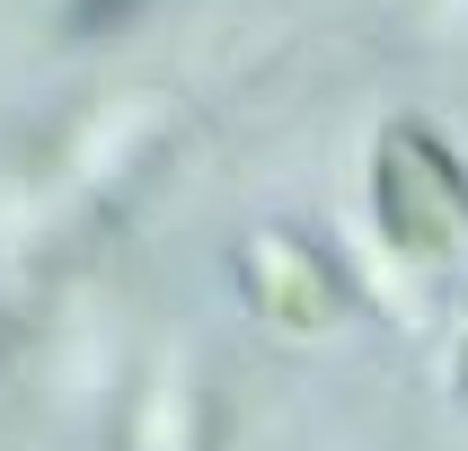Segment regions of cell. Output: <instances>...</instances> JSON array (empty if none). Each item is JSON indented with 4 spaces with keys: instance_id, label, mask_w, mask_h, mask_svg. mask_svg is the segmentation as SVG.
Here are the masks:
<instances>
[{
    "instance_id": "6da1fadb",
    "label": "cell",
    "mask_w": 468,
    "mask_h": 451,
    "mask_svg": "<svg viewBox=\"0 0 468 451\" xmlns=\"http://www.w3.org/2000/svg\"><path fill=\"white\" fill-rule=\"evenodd\" d=\"M371 186H380V231H389V248H407V257H442L451 239L468 231V168L442 151V133L398 124L389 142H380Z\"/></svg>"
},
{
    "instance_id": "7a4b0ae2",
    "label": "cell",
    "mask_w": 468,
    "mask_h": 451,
    "mask_svg": "<svg viewBox=\"0 0 468 451\" xmlns=\"http://www.w3.org/2000/svg\"><path fill=\"white\" fill-rule=\"evenodd\" d=\"M257 292H265V310H283L292 328H327V310H336L327 265L310 248H292V239H257Z\"/></svg>"
},
{
    "instance_id": "3957f363",
    "label": "cell",
    "mask_w": 468,
    "mask_h": 451,
    "mask_svg": "<svg viewBox=\"0 0 468 451\" xmlns=\"http://www.w3.org/2000/svg\"><path fill=\"white\" fill-rule=\"evenodd\" d=\"M142 18V0H71L62 9V27H71L80 45H98V36H115V27H133Z\"/></svg>"
},
{
    "instance_id": "277c9868",
    "label": "cell",
    "mask_w": 468,
    "mask_h": 451,
    "mask_svg": "<svg viewBox=\"0 0 468 451\" xmlns=\"http://www.w3.org/2000/svg\"><path fill=\"white\" fill-rule=\"evenodd\" d=\"M0 345H9V318H0Z\"/></svg>"
},
{
    "instance_id": "5b68a950",
    "label": "cell",
    "mask_w": 468,
    "mask_h": 451,
    "mask_svg": "<svg viewBox=\"0 0 468 451\" xmlns=\"http://www.w3.org/2000/svg\"><path fill=\"white\" fill-rule=\"evenodd\" d=\"M460 381H468V363H460Z\"/></svg>"
}]
</instances>
